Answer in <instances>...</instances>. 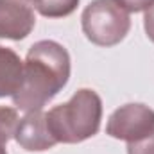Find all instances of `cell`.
<instances>
[{"label":"cell","instance_id":"5bb4252c","mask_svg":"<svg viewBox=\"0 0 154 154\" xmlns=\"http://www.w3.org/2000/svg\"><path fill=\"white\" fill-rule=\"evenodd\" d=\"M23 2H27V4H29V2H31V0H23Z\"/></svg>","mask_w":154,"mask_h":154},{"label":"cell","instance_id":"52a82bcc","mask_svg":"<svg viewBox=\"0 0 154 154\" xmlns=\"http://www.w3.org/2000/svg\"><path fill=\"white\" fill-rule=\"evenodd\" d=\"M23 81V61L20 56L0 45V99L13 97Z\"/></svg>","mask_w":154,"mask_h":154},{"label":"cell","instance_id":"6da1fadb","mask_svg":"<svg viewBox=\"0 0 154 154\" xmlns=\"http://www.w3.org/2000/svg\"><path fill=\"white\" fill-rule=\"evenodd\" d=\"M70 79V54L54 41H36L23 63V81L20 90L13 95L18 109L29 113L43 109L68 82Z\"/></svg>","mask_w":154,"mask_h":154},{"label":"cell","instance_id":"277c9868","mask_svg":"<svg viewBox=\"0 0 154 154\" xmlns=\"http://www.w3.org/2000/svg\"><path fill=\"white\" fill-rule=\"evenodd\" d=\"M154 131V109L145 104H125L115 109L106 124V134L115 140L136 142Z\"/></svg>","mask_w":154,"mask_h":154},{"label":"cell","instance_id":"8fae6325","mask_svg":"<svg viewBox=\"0 0 154 154\" xmlns=\"http://www.w3.org/2000/svg\"><path fill=\"white\" fill-rule=\"evenodd\" d=\"M118 5H122L127 13H142L147 11L154 4V0H115Z\"/></svg>","mask_w":154,"mask_h":154},{"label":"cell","instance_id":"8992f818","mask_svg":"<svg viewBox=\"0 0 154 154\" xmlns=\"http://www.w3.org/2000/svg\"><path fill=\"white\" fill-rule=\"evenodd\" d=\"M14 140L22 149H25L29 152L48 151L57 143L48 129L47 113H43L41 109L29 111L23 118L18 120V125L14 131Z\"/></svg>","mask_w":154,"mask_h":154},{"label":"cell","instance_id":"5b68a950","mask_svg":"<svg viewBox=\"0 0 154 154\" xmlns=\"http://www.w3.org/2000/svg\"><path fill=\"white\" fill-rule=\"evenodd\" d=\"M36 25L32 7L23 0H0V38L20 39L27 38Z\"/></svg>","mask_w":154,"mask_h":154},{"label":"cell","instance_id":"3957f363","mask_svg":"<svg viewBox=\"0 0 154 154\" xmlns=\"http://www.w3.org/2000/svg\"><path fill=\"white\" fill-rule=\"evenodd\" d=\"M82 32L97 47H115L131 29L129 13L115 0H93L81 14Z\"/></svg>","mask_w":154,"mask_h":154},{"label":"cell","instance_id":"7c38bea8","mask_svg":"<svg viewBox=\"0 0 154 154\" xmlns=\"http://www.w3.org/2000/svg\"><path fill=\"white\" fill-rule=\"evenodd\" d=\"M143 27H145V34H147V38L154 43V4L145 11V16H143Z\"/></svg>","mask_w":154,"mask_h":154},{"label":"cell","instance_id":"4fadbf2b","mask_svg":"<svg viewBox=\"0 0 154 154\" xmlns=\"http://www.w3.org/2000/svg\"><path fill=\"white\" fill-rule=\"evenodd\" d=\"M0 154H7V151H5V145H0Z\"/></svg>","mask_w":154,"mask_h":154},{"label":"cell","instance_id":"7a4b0ae2","mask_svg":"<svg viewBox=\"0 0 154 154\" xmlns=\"http://www.w3.org/2000/svg\"><path fill=\"white\" fill-rule=\"evenodd\" d=\"M102 120V100L97 91L82 88L65 104L52 108L47 122L57 143H81L99 133Z\"/></svg>","mask_w":154,"mask_h":154},{"label":"cell","instance_id":"9c48e42d","mask_svg":"<svg viewBox=\"0 0 154 154\" xmlns=\"http://www.w3.org/2000/svg\"><path fill=\"white\" fill-rule=\"evenodd\" d=\"M18 125V113L14 108L0 106V145H5L11 138H14V131Z\"/></svg>","mask_w":154,"mask_h":154},{"label":"cell","instance_id":"ba28073f","mask_svg":"<svg viewBox=\"0 0 154 154\" xmlns=\"http://www.w3.org/2000/svg\"><path fill=\"white\" fill-rule=\"evenodd\" d=\"M81 0H31V5L41 16L47 18H65L77 9Z\"/></svg>","mask_w":154,"mask_h":154},{"label":"cell","instance_id":"30bf717a","mask_svg":"<svg viewBox=\"0 0 154 154\" xmlns=\"http://www.w3.org/2000/svg\"><path fill=\"white\" fill-rule=\"evenodd\" d=\"M127 154H154V131L136 142L127 143Z\"/></svg>","mask_w":154,"mask_h":154}]
</instances>
